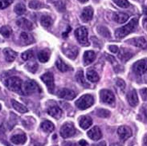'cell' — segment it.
<instances>
[{"label":"cell","instance_id":"44dd1931","mask_svg":"<svg viewBox=\"0 0 147 146\" xmlns=\"http://www.w3.org/2000/svg\"><path fill=\"white\" fill-rule=\"evenodd\" d=\"M96 59V54L94 51H87L84 52V65H89L92 63H93V61Z\"/></svg>","mask_w":147,"mask_h":146},{"label":"cell","instance_id":"f35d334b","mask_svg":"<svg viewBox=\"0 0 147 146\" xmlns=\"http://www.w3.org/2000/svg\"><path fill=\"white\" fill-rule=\"evenodd\" d=\"M96 115L101 118H107L110 116V112L106 109H99L96 112Z\"/></svg>","mask_w":147,"mask_h":146},{"label":"cell","instance_id":"4316f807","mask_svg":"<svg viewBox=\"0 0 147 146\" xmlns=\"http://www.w3.org/2000/svg\"><path fill=\"white\" fill-rule=\"evenodd\" d=\"M76 79L78 82V83H80L81 86H83L84 87H89V84L87 83L86 79H84V77L83 70H79L76 72Z\"/></svg>","mask_w":147,"mask_h":146},{"label":"cell","instance_id":"db71d44e","mask_svg":"<svg viewBox=\"0 0 147 146\" xmlns=\"http://www.w3.org/2000/svg\"><path fill=\"white\" fill-rule=\"evenodd\" d=\"M144 13L146 14V15H147V9H146V8L145 9V11H144Z\"/></svg>","mask_w":147,"mask_h":146},{"label":"cell","instance_id":"f6af8a7d","mask_svg":"<svg viewBox=\"0 0 147 146\" xmlns=\"http://www.w3.org/2000/svg\"><path fill=\"white\" fill-rule=\"evenodd\" d=\"M63 146H76V144L73 142H71V141H65V142L63 143Z\"/></svg>","mask_w":147,"mask_h":146},{"label":"cell","instance_id":"b9f144b4","mask_svg":"<svg viewBox=\"0 0 147 146\" xmlns=\"http://www.w3.org/2000/svg\"><path fill=\"white\" fill-rule=\"evenodd\" d=\"M27 68H28V71H30L31 72H33V73H35L36 71H37V69H38V64L35 62H33V63H30L29 64H28L27 66Z\"/></svg>","mask_w":147,"mask_h":146},{"label":"cell","instance_id":"8992f818","mask_svg":"<svg viewBox=\"0 0 147 146\" xmlns=\"http://www.w3.org/2000/svg\"><path fill=\"white\" fill-rule=\"evenodd\" d=\"M60 136L63 138H69L72 137L76 133V129L75 126L72 124V123H65L64 124L62 127L60 128Z\"/></svg>","mask_w":147,"mask_h":146},{"label":"cell","instance_id":"603a6c76","mask_svg":"<svg viewBox=\"0 0 147 146\" xmlns=\"http://www.w3.org/2000/svg\"><path fill=\"white\" fill-rule=\"evenodd\" d=\"M3 54L5 59L7 62H13L17 57V53L11 48H5V49H3Z\"/></svg>","mask_w":147,"mask_h":146},{"label":"cell","instance_id":"f546056e","mask_svg":"<svg viewBox=\"0 0 147 146\" xmlns=\"http://www.w3.org/2000/svg\"><path fill=\"white\" fill-rule=\"evenodd\" d=\"M50 58V51L48 49H44L38 53V59L41 63H47Z\"/></svg>","mask_w":147,"mask_h":146},{"label":"cell","instance_id":"4fadbf2b","mask_svg":"<svg viewBox=\"0 0 147 146\" xmlns=\"http://www.w3.org/2000/svg\"><path fill=\"white\" fill-rule=\"evenodd\" d=\"M129 44L140 48H146L147 47V40L145 37H137L128 40Z\"/></svg>","mask_w":147,"mask_h":146},{"label":"cell","instance_id":"f1b7e54d","mask_svg":"<svg viewBox=\"0 0 147 146\" xmlns=\"http://www.w3.org/2000/svg\"><path fill=\"white\" fill-rule=\"evenodd\" d=\"M40 127H41L42 130L45 132V133H51L55 129V126H54L53 123L49 121V120H45V121H44V122L41 124Z\"/></svg>","mask_w":147,"mask_h":146},{"label":"cell","instance_id":"d4e9b609","mask_svg":"<svg viewBox=\"0 0 147 146\" xmlns=\"http://www.w3.org/2000/svg\"><path fill=\"white\" fill-rule=\"evenodd\" d=\"M20 40L22 41V43L24 45L32 44L35 42L34 37L31 34H28L27 32H22L21 33V35H20Z\"/></svg>","mask_w":147,"mask_h":146},{"label":"cell","instance_id":"ffe728a7","mask_svg":"<svg viewBox=\"0 0 147 146\" xmlns=\"http://www.w3.org/2000/svg\"><path fill=\"white\" fill-rule=\"evenodd\" d=\"M129 15L123 12H115L113 15V20L117 24H124L129 20Z\"/></svg>","mask_w":147,"mask_h":146},{"label":"cell","instance_id":"836d02e7","mask_svg":"<svg viewBox=\"0 0 147 146\" xmlns=\"http://www.w3.org/2000/svg\"><path fill=\"white\" fill-rule=\"evenodd\" d=\"M14 10H15V12L17 15H24L26 12V7L24 3H18L16 5Z\"/></svg>","mask_w":147,"mask_h":146},{"label":"cell","instance_id":"2e32d148","mask_svg":"<svg viewBox=\"0 0 147 146\" xmlns=\"http://www.w3.org/2000/svg\"><path fill=\"white\" fill-rule=\"evenodd\" d=\"M93 16V9L91 7H87L84 8L83 11L80 15L81 20L84 23H88L92 19Z\"/></svg>","mask_w":147,"mask_h":146},{"label":"cell","instance_id":"74e56055","mask_svg":"<svg viewBox=\"0 0 147 146\" xmlns=\"http://www.w3.org/2000/svg\"><path fill=\"white\" fill-rule=\"evenodd\" d=\"M33 56H34V52L32 50H28V51H26L25 52H24L22 55H21V57H22V59H24V60H29V59H31L32 58H33Z\"/></svg>","mask_w":147,"mask_h":146},{"label":"cell","instance_id":"ac0fdd59","mask_svg":"<svg viewBox=\"0 0 147 146\" xmlns=\"http://www.w3.org/2000/svg\"><path fill=\"white\" fill-rule=\"evenodd\" d=\"M16 24L20 28H22L24 30L31 31L33 29V24H32V22L27 20V19H25V18H21L20 20H18Z\"/></svg>","mask_w":147,"mask_h":146},{"label":"cell","instance_id":"30bf717a","mask_svg":"<svg viewBox=\"0 0 147 146\" xmlns=\"http://www.w3.org/2000/svg\"><path fill=\"white\" fill-rule=\"evenodd\" d=\"M117 134L119 136L120 139L121 141H126L129 137H131L132 135H133V133H132L131 129L129 126H126V125H122L118 128L117 129Z\"/></svg>","mask_w":147,"mask_h":146},{"label":"cell","instance_id":"e575fe53","mask_svg":"<svg viewBox=\"0 0 147 146\" xmlns=\"http://www.w3.org/2000/svg\"><path fill=\"white\" fill-rule=\"evenodd\" d=\"M114 3L120 7L127 8L129 7V3L128 0H113Z\"/></svg>","mask_w":147,"mask_h":146},{"label":"cell","instance_id":"d590c367","mask_svg":"<svg viewBox=\"0 0 147 146\" xmlns=\"http://www.w3.org/2000/svg\"><path fill=\"white\" fill-rule=\"evenodd\" d=\"M44 5L42 3H40V1L38 0H33L32 2H30L29 3V7L32 8V9H40V8L43 7Z\"/></svg>","mask_w":147,"mask_h":146},{"label":"cell","instance_id":"c3c4849f","mask_svg":"<svg viewBox=\"0 0 147 146\" xmlns=\"http://www.w3.org/2000/svg\"><path fill=\"white\" fill-rule=\"evenodd\" d=\"M142 109H143L144 115H145V116H146L147 119V104H146V105L143 107V108H142Z\"/></svg>","mask_w":147,"mask_h":146},{"label":"cell","instance_id":"ab89813d","mask_svg":"<svg viewBox=\"0 0 147 146\" xmlns=\"http://www.w3.org/2000/svg\"><path fill=\"white\" fill-rule=\"evenodd\" d=\"M13 3V0H0V9L3 10L8 7Z\"/></svg>","mask_w":147,"mask_h":146},{"label":"cell","instance_id":"816d5d0a","mask_svg":"<svg viewBox=\"0 0 147 146\" xmlns=\"http://www.w3.org/2000/svg\"><path fill=\"white\" fill-rule=\"evenodd\" d=\"M110 146H122L121 145H120V144H117V143H113V144H112Z\"/></svg>","mask_w":147,"mask_h":146},{"label":"cell","instance_id":"7c38bea8","mask_svg":"<svg viewBox=\"0 0 147 146\" xmlns=\"http://www.w3.org/2000/svg\"><path fill=\"white\" fill-rule=\"evenodd\" d=\"M58 96L61 99H65L68 100H72L76 96V93L68 88H62L58 92Z\"/></svg>","mask_w":147,"mask_h":146},{"label":"cell","instance_id":"bcb514c9","mask_svg":"<svg viewBox=\"0 0 147 146\" xmlns=\"http://www.w3.org/2000/svg\"><path fill=\"white\" fill-rule=\"evenodd\" d=\"M142 24H143L144 28H145V29L146 30V32H147V17H146V18H144Z\"/></svg>","mask_w":147,"mask_h":146},{"label":"cell","instance_id":"5b68a950","mask_svg":"<svg viewBox=\"0 0 147 146\" xmlns=\"http://www.w3.org/2000/svg\"><path fill=\"white\" fill-rule=\"evenodd\" d=\"M75 36L80 44L82 46H88L89 42L88 40V30L85 27L78 28L75 31Z\"/></svg>","mask_w":147,"mask_h":146},{"label":"cell","instance_id":"6da1fadb","mask_svg":"<svg viewBox=\"0 0 147 146\" xmlns=\"http://www.w3.org/2000/svg\"><path fill=\"white\" fill-rule=\"evenodd\" d=\"M138 24V20L137 18L132 19L130 22H129V24L116 30L115 36L117 39H122L134 32L137 28Z\"/></svg>","mask_w":147,"mask_h":146},{"label":"cell","instance_id":"8fae6325","mask_svg":"<svg viewBox=\"0 0 147 146\" xmlns=\"http://www.w3.org/2000/svg\"><path fill=\"white\" fill-rule=\"evenodd\" d=\"M62 51L64 52V54L68 58L72 59H75L76 56L78 55V48L76 47H73V46H69L68 45L67 47H63L62 48Z\"/></svg>","mask_w":147,"mask_h":146},{"label":"cell","instance_id":"1f68e13d","mask_svg":"<svg viewBox=\"0 0 147 146\" xmlns=\"http://www.w3.org/2000/svg\"><path fill=\"white\" fill-rule=\"evenodd\" d=\"M40 24L44 28H48L53 24V20L49 15H43L40 19Z\"/></svg>","mask_w":147,"mask_h":146},{"label":"cell","instance_id":"277c9868","mask_svg":"<svg viewBox=\"0 0 147 146\" xmlns=\"http://www.w3.org/2000/svg\"><path fill=\"white\" fill-rule=\"evenodd\" d=\"M41 88L39 86V84L36 83V81L29 79L24 83L23 86V94L25 95H32L36 92H41Z\"/></svg>","mask_w":147,"mask_h":146},{"label":"cell","instance_id":"7402d4cb","mask_svg":"<svg viewBox=\"0 0 147 146\" xmlns=\"http://www.w3.org/2000/svg\"><path fill=\"white\" fill-rule=\"evenodd\" d=\"M80 126L83 129H88L89 127L91 126L92 124V120L90 116H82L80 119Z\"/></svg>","mask_w":147,"mask_h":146},{"label":"cell","instance_id":"e0dca14e","mask_svg":"<svg viewBox=\"0 0 147 146\" xmlns=\"http://www.w3.org/2000/svg\"><path fill=\"white\" fill-rule=\"evenodd\" d=\"M48 114L58 120V119L61 118V116H63V112L60 108L56 105H54V106H51L48 108Z\"/></svg>","mask_w":147,"mask_h":146},{"label":"cell","instance_id":"f5cc1de1","mask_svg":"<svg viewBox=\"0 0 147 146\" xmlns=\"http://www.w3.org/2000/svg\"><path fill=\"white\" fill-rule=\"evenodd\" d=\"M79 2H80V3H86V2H88V0H78Z\"/></svg>","mask_w":147,"mask_h":146},{"label":"cell","instance_id":"5bb4252c","mask_svg":"<svg viewBox=\"0 0 147 146\" xmlns=\"http://www.w3.org/2000/svg\"><path fill=\"white\" fill-rule=\"evenodd\" d=\"M126 98H127L128 103L129 104V105L131 107H136L138 104V103H139L138 93H137V92L134 89H133V90L128 92Z\"/></svg>","mask_w":147,"mask_h":146},{"label":"cell","instance_id":"ba28073f","mask_svg":"<svg viewBox=\"0 0 147 146\" xmlns=\"http://www.w3.org/2000/svg\"><path fill=\"white\" fill-rule=\"evenodd\" d=\"M100 98L101 101L108 104H113L115 102V96L110 90L102 89L100 92Z\"/></svg>","mask_w":147,"mask_h":146},{"label":"cell","instance_id":"60d3db41","mask_svg":"<svg viewBox=\"0 0 147 146\" xmlns=\"http://www.w3.org/2000/svg\"><path fill=\"white\" fill-rule=\"evenodd\" d=\"M116 84H117V86L119 87V89L121 91H125V86H126V84H125V82L122 79H117V81H116Z\"/></svg>","mask_w":147,"mask_h":146},{"label":"cell","instance_id":"681fc988","mask_svg":"<svg viewBox=\"0 0 147 146\" xmlns=\"http://www.w3.org/2000/svg\"><path fill=\"white\" fill-rule=\"evenodd\" d=\"M143 146H147V134L143 138Z\"/></svg>","mask_w":147,"mask_h":146},{"label":"cell","instance_id":"cb8c5ba5","mask_svg":"<svg viewBox=\"0 0 147 146\" xmlns=\"http://www.w3.org/2000/svg\"><path fill=\"white\" fill-rule=\"evenodd\" d=\"M11 141L15 145H24L27 141V137L25 134H16L12 136Z\"/></svg>","mask_w":147,"mask_h":146},{"label":"cell","instance_id":"7bdbcfd3","mask_svg":"<svg viewBox=\"0 0 147 146\" xmlns=\"http://www.w3.org/2000/svg\"><path fill=\"white\" fill-rule=\"evenodd\" d=\"M109 49L113 53H117L119 51V48L117 46H115V45H110V46H109Z\"/></svg>","mask_w":147,"mask_h":146},{"label":"cell","instance_id":"ee69618b","mask_svg":"<svg viewBox=\"0 0 147 146\" xmlns=\"http://www.w3.org/2000/svg\"><path fill=\"white\" fill-rule=\"evenodd\" d=\"M140 93L144 100H147V88H142L140 91Z\"/></svg>","mask_w":147,"mask_h":146},{"label":"cell","instance_id":"7dc6e473","mask_svg":"<svg viewBox=\"0 0 147 146\" xmlns=\"http://www.w3.org/2000/svg\"><path fill=\"white\" fill-rule=\"evenodd\" d=\"M80 146H87L88 143L84 141V140H81V141H80Z\"/></svg>","mask_w":147,"mask_h":146},{"label":"cell","instance_id":"d6986e66","mask_svg":"<svg viewBox=\"0 0 147 146\" xmlns=\"http://www.w3.org/2000/svg\"><path fill=\"white\" fill-rule=\"evenodd\" d=\"M134 55L133 52L126 48H121L118 51V58L123 62H126Z\"/></svg>","mask_w":147,"mask_h":146},{"label":"cell","instance_id":"d6a6232c","mask_svg":"<svg viewBox=\"0 0 147 146\" xmlns=\"http://www.w3.org/2000/svg\"><path fill=\"white\" fill-rule=\"evenodd\" d=\"M0 34L5 38H9L12 34L11 28L8 26H3L0 28Z\"/></svg>","mask_w":147,"mask_h":146},{"label":"cell","instance_id":"7a4b0ae2","mask_svg":"<svg viewBox=\"0 0 147 146\" xmlns=\"http://www.w3.org/2000/svg\"><path fill=\"white\" fill-rule=\"evenodd\" d=\"M5 84L9 90L23 94V81L18 76H12L6 79Z\"/></svg>","mask_w":147,"mask_h":146},{"label":"cell","instance_id":"3957f363","mask_svg":"<svg viewBox=\"0 0 147 146\" xmlns=\"http://www.w3.org/2000/svg\"><path fill=\"white\" fill-rule=\"evenodd\" d=\"M94 103V98L92 95L85 94V95L80 96L75 102L76 106L80 110H85L89 108Z\"/></svg>","mask_w":147,"mask_h":146},{"label":"cell","instance_id":"8d00e7d4","mask_svg":"<svg viewBox=\"0 0 147 146\" xmlns=\"http://www.w3.org/2000/svg\"><path fill=\"white\" fill-rule=\"evenodd\" d=\"M97 32H98V33H100L101 36H104V37H106V38H109V37H110V32L108 30L107 28H105V27L98 28Z\"/></svg>","mask_w":147,"mask_h":146},{"label":"cell","instance_id":"83f0119b","mask_svg":"<svg viewBox=\"0 0 147 146\" xmlns=\"http://www.w3.org/2000/svg\"><path fill=\"white\" fill-rule=\"evenodd\" d=\"M87 79L92 83H96L100 79V77L97 72L93 69H88L87 71Z\"/></svg>","mask_w":147,"mask_h":146},{"label":"cell","instance_id":"f907efd6","mask_svg":"<svg viewBox=\"0 0 147 146\" xmlns=\"http://www.w3.org/2000/svg\"><path fill=\"white\" fill-rule=\"evenodd\" d=\"M70 31H71V28H70V27H68V29H67L66 32H64V34H63V36H64V37H66V36H67V34H68V32H70Z\"/></svg>","mask_w":147,"mask_h":146},{"label":"cell","instance_id":"9a60e30c","mask_svg":"<svg viewBox=\"0 0 147 146\" xmlns=\"http://www.w3.org/2000/svg\"><path fill=\"white\" fill-rule=\"evenodd\" d=\"M87 135L88 137L92 141H98L102 137V133H101L99 127L97 126L93 127L92 129H90L87 133Z\"/></svg>","mask_w":147,"mask_h":146},{"label":"cell","instance_id":"4dcf8cb0","mask_svg":"<svg viewBox=\"0 0 147 146\" xmlns=\"http://www.w3.org/2000/svg\"><path fill=\"white\" fill-rule=\"evenodd\" d=\"M11 104L13 108L16 109L17 112H19L20 113H25V112H28V108L26 107L23 105L22 104H20L18 101H16L15 100H11Z\"/></svg>","mask_w":147,"mask_h":146},{"label":"cell","instance_id":"11a10c76","mask_svg":"<svg viewBox=\"0 0 147 146\" xmlns=\"http://www.w3.org/2000/svg\"><path fill=\"white\" fill-rule=\"evenodd\" d=\"M0 110H1V104H0Z\"/></svg>","mask_w":147,"mask_h":146},{"label":"cell","instance_id":"484cf974","mask_svg":"<svg viewBox=\"0 0 147 146\" xmlns=\"http://www.w3.org/2000/svg\"><path fill=\"white\" fill-rule=\"evenodd\" d=\"M56 66L58 68V70L60 71L61 72H66V71L72 70V68L70 67V66H68V64L64 63V60L60 58H58L56 62Z\"/></svg>","mask_w":147,"mask_h":146},{"label":"cell","instance_id":"52a82bcc","mask_svg":"<svg viewBox=\"0 0 147 146\" xmlns=\"http://www.w3.org/2000/svg\"><path fill=\"white\" fill-rule=\"evenodd\" d=\"M41 79L43 80L48 88L50 93H53L55 90V81H54V75L51 72H46L44 75H41Z\"/></svg>","mask_w":147,"mask_h":146},{"label":"cell","instance_id":"9c48e42d","mask_svg":"<svg viewBox=\"0 0 147 146\" xmlns=\"http://www.w3.org/2000/svg\"><path fill=\"white\" fill-rule=\"evenodd\" d=\"M133 70L137 75H142L147 71V60L141 59L136 62L133 66Z\"/></svg>","mask_w":147,"mask_h":146}]
</instances>
